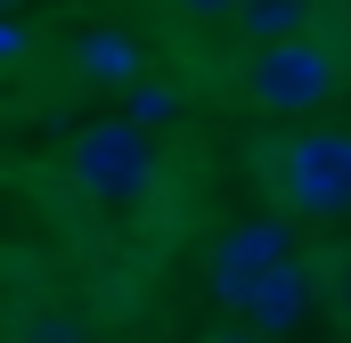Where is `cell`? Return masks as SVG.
<instances>
[{
    "label": "cell",
    "instance_id": "1",
    "mask_svg": "<svg viewBox=\"0 0 351 343\" xmlns=\"http://www.w3.org/2000/svg\"><path fill=\"white\" fill-rule=\"evenodd\" d=\"M343 82V66L319 49V41H302V33H278V41H254V66H245V98L262 106V115H319L327 98Z\"/></svg>",
    "mask_w": 351,
    "mask_h": 343
},
{
    "label": "cell",
    "instance_id": "2",
    "mask_svg": "<svg viewBox=\"0 0 351 343\" xmlns=\"http://www.w3.org/2000/svg\"><path fill=\"white\" fill-rule=\"evenodd\" d=\"M74 180H82V196H98V204L147 196V180H156L147 131H139V123H90L82 139H74Z\"/></svg>",
    "mask_w": 351,
    "mask_h": 343
},
{
    "label": "cell",
    "instance_id": "3",
    "mask_svg": "<svg viewBox=\"0 0 351 343\" xmlns=\"http://www.w3.org/2000/svg\"><path fill=\"white\" fill-rule=\"evenodd\" d=\"M286 196L302 213H343L351 204V139L343 131H319V139L286 147Z\"/></svg>",
    "mask_w": 351,
    "mask_h": 343
},
{
    "label": "cell",
    "instance_id": "4",
    "mask_svg": "<svg viewBox=\"0 0 351 343\" xmlns=\"http://www.w3.org/2000/svg\"><path fill=\"white\" fill-rule=\"evenodd\" d=\"M286 254H294V246H286V221H237V229L213 246V294H221V303H245Z\"/></svg>",
    "mask_w": 351,
    "mask_h": 343
},
{
    "label": "cell",
    "instance_id": "5",
    "mask_svg": "<svg viewBox=\"0 0 351 343\" xmlns=\"http://www.w3.org/2000/svg\"><path fill=\"white\" fill-rule=\"evenodd\" d=\"M302 303H311V278H302V261H294V254H286V261L262 278V286L245 294L254 327H286V319H302Z\"/></svg>",
    "mask_w": 351,
    "mask_h": 343
},
{
    "label": "cell",
    "instance_id": "6",
    "mask_svg": "<svg viewBox=\"0 0 351 343\" xmlns=\"http://www.w3.org/2000/svg\"><path fill=\"white\" fill-rule=\"evenodd\" d=\"M245 41H278V33H302L311 25V0H237L229 8Z\"/></svg>",
    "mask_w": 351,
    "mask_h": 343
},
{
    "label": "cell",
    "instance_id": "7",
    "mask_svg": "<svg viewBox=\"0 0 351 343\" xmlns=\"http://www.w3.org/2000/svg\"><path fill=\"white\" fill-rule=\"evenodd\" d=\"M172 8H188V16H229L237 0H172Z\"/></svg>",
    "mask_w": 351,
    "mask_h": 343
},
{
    "label": "cell",
    "instance_id": "8",
    "mask_svg": "<svg viewBox=\"0 0 351 343\" xmlns=\"http://www.w3.org/2000/svg\"><path fill=\"white\" fill-rule=\"evenodd\" d=\"M343 327H351V278H343Z\"/></svg>",
    "mask_w": 351,
    "mask_h": 343
}]
</instances>
